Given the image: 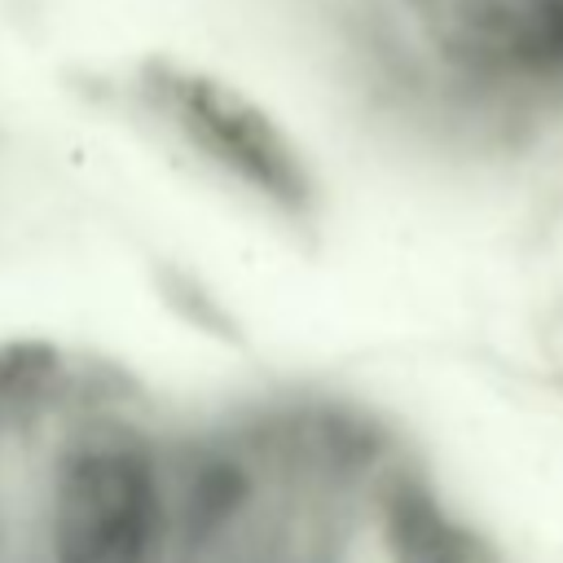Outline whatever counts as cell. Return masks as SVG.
<instances>
[{"label":"cell","instance_id":"2","mask_svg":"<svg viewBox=\"0 0 563 563\" xmlns=\"http://www.w3.org/2000/svg\"><path fill=\"white\" fill-rule=\"evenodd\" d=\"M128 106L194 167L286 229L321 216V176L299 136L238 79L180 53H145L123 75Z\"/></svg>","mask_w":563,"mask_h":563},{"label":"cell","instance_id":"1","mask_svg":"<svg viewBox=\"0 0 563 563\" xmlns=\"http://www.w3.org/2000/svg\"><path fill=\"white\" fill-rule=\"evenodd\" d=\"M378 66L418 101L479 123L563 106V0H361Z\"/></svg>","mask_w":563,"mask_h":563}]
</instances>
